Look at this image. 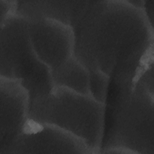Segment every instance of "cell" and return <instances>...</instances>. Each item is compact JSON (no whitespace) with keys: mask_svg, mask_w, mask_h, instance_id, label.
<instances>
[{"mask_svg":"<svg viewBox=\"0 0 154 154\" xmlns=\"http://www.w3.org/2000/svg\"><path fill=\"white\" fill-rule=\"evenodd\" d=\"M88 72L90 96L96 100L106 104L110 78L98 70Z\"/></svg>","mask_w":154,"mask_h":154,"instance_id":"10","label":"cell"},{"mask_svg":"<svg viewBox=\"0 0 154 154\" xmlns=\"http://www.w3.org/2000/svg\"><path fill=\"white\" fill-rule=\"evenodd\" d=\"M51 76L54 87L90 95L88 70L74 55L51 69Z\"/></svg>","mask_w":154,"mask_h":154,"instance_id":"9","label":"cell"},{"mask_svg":"<svg viewBox=\"0 0 154 154\" xmlns=\"http://www.w3.org/2000/svg\"><path fill=\"white\" fill-rule=\"evenodd\" d=\"M29 97L16 81L0 77V154L23 131L28 120Z\"/></svg>","mask_w":154,"mask_h":154,"instance_id":"7","label":"cell"},{"mask_svg":"<svg viewBox=\"0 0 154 154\" xmlns=\"http://www.w3.org/2000/svg\"><path fill=\"white\" fill-rule=\"evenodd\" d=\"M106 104L90 95L54 87L29 100L28 119L57 127L82 141L91 154L100 153L105 127Z\"/></svg>","mask_w":154,"mask_h":154,"instance_id":"2","label":"cell"},{"mask_svg":"<svg viewBox=\"0 0 154 154\" xmlns=\"http://www.w3.org/2000/svg\"><path fill=\"white\" fill-rule=\"evenodd\" d=\"M28 32L35 54L51 70L73 55L74 33L70 26L42 19L29 22Z\"/></svg>","mask_w":154,"mask_h":154,"instance_id":"6","label":"cell"},{"mask_svg":"<svg viewBox=\"0 0 154 154\" xmlns=\"http://www.w3.org/2000/svg\"><path fill=\"white\" fill-rule=\"evenodd\" d=\"M91 154L85 144L57 127L28 119L26 125L5 154Z\"/></svg>","mask_w":154,"mask_h":154,"instance_id":"5","label":"cell"},{"mask_svg":"<svg viewBox=\"0 0 154 154\" xmlns=\"http://www.w3.org/2000/svg\"><path fill=\"white\" fill-rule=\"evenodd\" d=\"M143 10L150 24L153 27L154 1H144Z\"/></svg>","mask_w":154,"mask_h":154,"instance_id":"12","label":"cell"},{"mask_svg":"<svg viewBox=\"0 0 154 154\" xmlns=\"http://www.w3.org/2000/svg\"><path fill=\"white\" fill-rule=\"evenodd\" d=\"M16 5L15 0H0V24L15 14Z\"/></svg>","mask_w":154,"mask_h":154,"instance_id":"11","label":"cell"},{"mask_svg":"<svg viewBox=\"0 0 154 154\" xmlns=\"http://www.w3.org/2000/svg\"><path fill=\"white\" fill-rule=\"evenodd\" d=\"M73 55L120 88L131 85L153 64V27L129 0L90 1L72 27Z\"/></svg>","mask_w":154,"mask_h":154,"instance_id":"1","label":"cell"},{"mask_svg":"<svg viewBox=\"0 0 154 154\" xmlns=\"http://www.w3.org/2000/svg\"><path fill=\"white\" fill-rule=\"evenodd\" d=\"M100 153L154 154V93L137 82L119 88Z\"/></svg>","mask_w":154,"mask_h":154,"instance_id":"3","label":"cell"},{"mask_svg":"<svg viewBox=\"0 0 154 154\" xmlns=\"http://www.w3.org/2000/svg\"><path fill=\"white\" fill-rule=\"evenodd\" d=\"M28 25L16 14L0 24V77L20 82L30 100L49 93L54 86L51 69L32 48Z\"/></svg>","mask_w":154,"mask_h":154,"instance_id":"4","label":"cell"},{"mask_svg":"<svg viewBox=\"0 0 154 154\" xmlns=\"http://www.w3.org/2000/svg\"><path fill=\"white\" fill-rule=\"evenodd\" d=\"M84 5V1H16L15 14L28 22L56 20L72 26Z\"/></svg>","mask_w":154,"mask_h":154,"instance_id":"8","label":"cell"}]
</instances>
